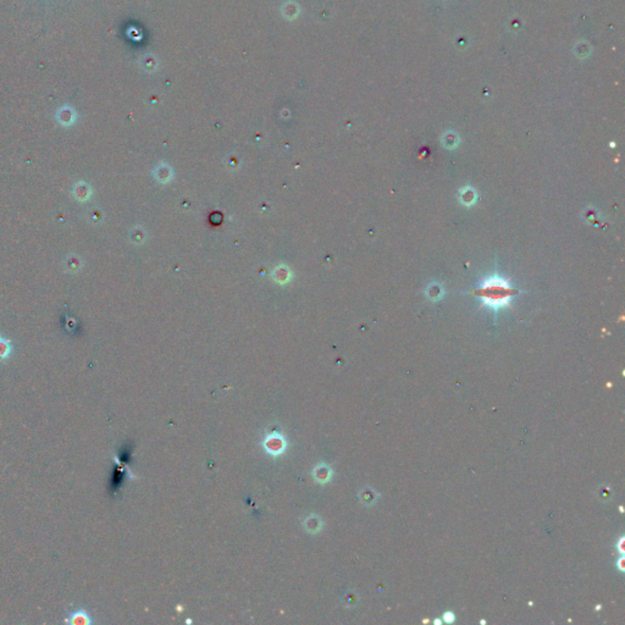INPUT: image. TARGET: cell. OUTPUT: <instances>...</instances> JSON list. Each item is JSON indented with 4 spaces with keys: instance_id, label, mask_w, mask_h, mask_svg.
<instances>
[{
    "instance_id": "6da1fadb",
    "label": "cell",
    "mask_w": 625,
    "mask_h": 625,
    "mask_svg": "<svg viewBox=\"0 0 625 625\" xmlns=\"http://www.w3.org/2000/svg\"><path fill=\"white\" fill-rule=\"evenodd\" d=\"M514 294L515 291L510 287L509 282L497 275L485 278L478 288V296L482 303L494 312L509 307Z\"/></svg>"
},
{
    "instance_id": "ba28073f",
    "label": "cell",
    "mask_w": 625,
    "mask_h": 625,
    "mask_svg": "<svg viewBox=\"0 0 625 625\" xmlns=\"http://www.w3.org/2000/svg\"><path fill=\"white\" fill-rule=\"evenodd\" d=\"M12 352L11 341L8 338L0 337V361L9 359Z\"/></svg>"
},
{
    "instance_id": "5b68a950",
    "label": "cell",
    "mask_w": 625,
    "mask_h": 625,
    "mask_svg": "<svg viewBox=\"0 0 625 625\" xmlns=\"http://www.w3.org/2000/svg\"><path fill=\"white\" fill-rule=\"evenodd\" d=\"M313 477L320 484H325L332 477V470L326 464H320L314 469Z\"/></svg>"
},
{
    "instance_id": "9c48e42d",
    "label": "cell",
    "mask_w": 625,
    "mask_h": 625,
    "mask_svg": "<svg viewBox=\"0 0 625 625\" xmlns=\"http://www.w3.org/2000/svg\"><path fill=\"white\" fill-rule=\"evenodd\" d=\"M445 617H446V620L448 621V623H449V621H453V619H455V618H453V614L452 613H446Z\"/></svg>"
},
{
    "instance_id": "8992f818",
    "label": "cell",
    "mask_w": 625,
    "mask_h": 625,
    "mask_svg": "<svg viewBox=\"0 0 625 625\" xmlns=\"http://www.w3.org/2000/svg\"><path fill=\"white\" fill-rule=\"evenodd\" d=\"M304 528H306L307 531L310 532V534H316V532H319L322 528L321 519L316 515L309 516V518H307L306 522H304Z\"/></svg>"
},
{
    "instance_id": "7a4b0ae2",
    "label": "cell",
    "mask_w": 625,
    "mask_h": 625,
    "mask_svg": "<svg viewBox=\"0 0 625 625\" xmlns=\"http://www.w3.org/2000/svg\"><path fill=\"white\" fill-rule=\"evenodd\" d=\"M264 448L272 456H278L285 452L286 448V441L284 436L278 433H271L264 440Z\"/></svg>"
},
{
    "instance_id": "277c9868",
    "label": "cell",
    "mask_w": 625,
    "mask_h": 625,
    "mask_svg": "<svg viewBox=\"0 0 625 625\" xmlns=\"http://www.w3.org/2000/svg\"><path fill=\"white\" fill-rule=\"evenodd\" d=\"M65 621L68 624H71V625H91L92 624L90 613H88V612L83 608L77 609V611L72 612L71 614H69V617L66 618Z\"/></svg>"
},
{
    "instance_id": "52a82bcc",
    "label": "cell",
    "mask_w": 625,
    "mask_h": 625,
    "mask_svg": "<svg viewBox=\"0 0 625 625\" xmlns=\"http://www.w3.org/2000/svg\"><path fill=\"white\" fill-rule=\"evenodd\" d=\"M58 120L62 126H71L76 121V114L70 107H65L59 113Z\"/></svg>"
},
{
    "instance_id": "3957f363",
    "label": "cell",
    "mask_w": 625,
    "mask_h": 625,
    "mask_svg": "<svg viewBox=\"0 0 625 625\" xmlns=\"http://www.w3.org/2000/svg\"><path fill=\"white\" fill-rule=\"evenodd\" d=\"M71 193H72V197H74L76 201L80 202V203H84L91 199L92 189L88 183L83 182V181H78V182H76L74 187H72Z\"/></svg>"
}]
</instances>
